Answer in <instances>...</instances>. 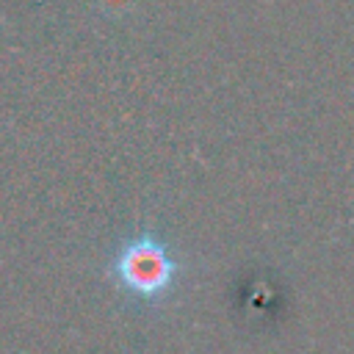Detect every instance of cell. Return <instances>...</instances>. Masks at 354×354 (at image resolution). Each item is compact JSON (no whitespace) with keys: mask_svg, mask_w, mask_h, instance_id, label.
Instances as JSON below:
<instances>
[{"mask_svg":"<svg viewBox=\"0 0 354 354\" xmlns=\"http://www.w3.org/2000/svg\"><path fill=\"white\" fill-rule=\"evenodd\" d=\"M183 260L174 249L152 230H144L127 238L108 263V277L113 285L138 301L158 304L166 301L183 277Z\"/></svg>","mask_w":354,"mask_h":354,"instance_id":"obj_1","label":"cell"}]
</instances>
